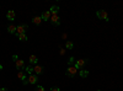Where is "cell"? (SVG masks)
<instances>
[{
  "label": "cell",
  "mask_w": 123,
  "mask_h": 91,
  "mask_svg": "<svg viewBox=\"0 0 123 91\" xmlns=\"http://www.w3.org/2000/svg\"><path fill=\"white\" fill-rule=\"evenodd\" d=\"M59 6H57V5H53V6H50L49 7V12H50V15H58L59 14Z\"/></svg>",
  "instance_id": "4fadbf2b"
},
{
  "label": "cell",
  "mask_w": 123,
  "mask_h": 91,
  "mask_svg": "<svg viewBox=\"0 0 123 91\" xmlns=\"http://www.w3.org/2000/svg\"><path fill=\"white\" fill-rule=\"evenodd\" d=\"M43 72H44V68L42 67V65H35L33 67V73L36 74V75H41V74H43Z\"/></svg>",
  "instance_id": "52a82bcc"
},
{
  "label": "cell",
  "mask_w": 123,
  "mask_h": 91,
  "mask_svg": "<svg viewBox=\"0 0 123 91\" xmlns=\"http://www.w3.org/2000/svg\"><path fill=\"white\" fill-rule=\"evenodd\" d=\"M28 84H31V85H35L37 81H38V75H36V74H32V75H28Z\"/></svg>",
  "instance_id": "ba28073f"
},
{
  "label": "cell",
  "mask_w": 123,
  "mask_h": 91,
  "mask_svg": "<svg viewBox=\"0 0 123 91\" xmlns=\"http://www.w3.org/2000/svg\"><path fill=\"white\" fill-rule=\"evenodd\" d=\"M50 91H60V89H59L58 86H54V87L50 89Z\"/></svg>",
  "instance_id": "603a6c76"
},
{
  "label": "cell",
  "mask_w": 123,
  "mask_h": 91,
  "mask_svg": "<svg viewBox=\"0 0 123 91\" xmlns=\"http://www.w3.org/2000/svg\"><path fill=\"white\" fill-rule=\"evenodd\" d=\"M97 91H101V90H97Z\"/></svg>",
  "instance_id": "4316f807"
},
{
  "label": "cell",
  "mask_w": 123,
  "mask_h": 91,
  "mask_svg": "<svg viewBox=\"0 0 123 91\" xmlns=\"http://www.w3.org/2000/svg\"><path fill=\"white\" fill-rule=\"evenodd\" d=\"M28 62H30V65H37V63H38V57L35 55V54H31L30 58H28Z\"/></svg>",
  "instance_id": "30bf717a"
},
{
  "label": "cell",
  "mask_w": 123,
  "mask_h": 91,
  "mask_svg": "<svg viewBox=\"0 0 123 91\" xmlns=\"http://www.w3.org/2000/svg\"><path fill=\"white\" fill-rule=\"evenodd\" d=\"M36 91H46V89L43 86H37L36 87Z\"/></svg>",
  "instance_id": "44dd1931"
},
{
  "label": "cell",
  "mask_w": 123,
  "mask_h": 91,
  "mask_svg": "<svg viewBox=\"0 0 123 91\" xmlns=\"http://www.w3.org/2000/svg\"><path fill=\"white\" fill-rule=\"evenodd\" d=\"M59 54H60V55H64V54H65V49L60 47V50H59Z\"/></svg>",
  "instance_id": "7402d4cb"
},
{
  "label": "cell",
  "mask_w": 123,
  "mask_h": 91,
  "mask_svg": "<svg viewBox=\"0 0 123 91\" xmlns=\"http://www.w3.org/2000/svg\"><path fill=\"white\" fill-rule=\"evenodd\" d=\"M1 69H3V65H1V64H0V70H1Z\"/></svg>",
  "instance_id": "484cf974"
},
{
  "label": "cell",
  "mask_w": 123,
  "mask_h": 91,
  "mask_svg": "<svg viewBox=\"0 0 123 91\" xmlns=\"http://www.w3.org/2000/svg\"><path fill=\"white\" fill-rule=\"evenodd\" d=\"M75 62H76V59H75L74 57H70V58L68 59V65H69V67H73V65L75 64Z\"/></svg>",
  "instance_id": "d6986e66"
},
{
  "label": "cell",
  "mask_w": 123,
  "mask_h": 91,
  "mask_svg": "<svg viewBox=\"0 0 123 91\" xmlns=\"http://www.w3.org/2000/svg\"><path fill=\"white\" fill-rule=\"evenodd\" d=\"M16 17V12L14 11V10H9V11L6 12V18L9 20V21H14Z\"/></svg>",
  "instance_id": "9c48e42d"
},
{
  "label": "cell",
  "mask_w": 123,
  "mask_h": 91,
  "mask_svg": "<svg viewBox=\"0 0 123 91\" xmlns=\"http://www.w3.org/2000/svg\"><path fill=\"white\" fill-rule=\"evenodd\" d=\"M17 59H18V57H17L16 54H15V55H12V60H14V62H16Z\"/></svg>",
  "instance_id": "cb8c5ba5"
},
{
  "label": "cell",
  "mask_w": 123,
  "mask_h": 91,
  "mask_svg": "<svg viewBox=\"0 0 123 91\" xmlns=\"http://www.w3.org/2000/svg\"><path fill=\"white\" fill-rule=\"evenodd\" d=\"M50 12H49V10H46V11H43V14L41 15V17H42V20L43 21H49L50 20Z\"/></svg>",
  "instance_id": "7c38bea8"
},
{
  "label": "cell",
  "mask_w": 123,
  "mask_h": 91,
  "mask_svg": "<svg viewBox=\"0 0 123 91\" xmlns=\"http://www.w3.org/2000/svg\"><path fill=\"white\" fill-rule=\"evenodd\" d=\"M0 91H9L6 87H0Z\"/></svg>",
  "instance_id": "d4e9b609"
},
{
  "label": "cell",
  "mask_w": 123,
  "mask_h": 91,
  "mask_svg": "<svg viewBox=\"0 0 123 91\" xmlns=\"http://www.w3.org/2000/svg\"><path fill=\"white\" fill-rule=\"evenodd\" d=\"M86 63H87V59H76L74 67H75L78 70H81V69H84V67H85Z\"/></svg>",
  "instance_id": "3957f363"
},
{
  "label": "cell",
  "mask_w": 123,
  "mask_h": 91,
  "mask_svg": "<svg viewBox=\"0 0 123 91\" xmlns=\"http://www.w3.org/2000/svg\"><path fill=\"white\" fill-rule=\"evenodd\" d=\"M89 70H86V69H81V70H79V76L80 78H87L89 76Z\"/></svg>",
  "instance_id": "9a60e30c"
},
{
  "label": "cell",
  "mask_w": 123,
  "mask_h": 91,
  "mask_svg": "<svg viewBox=\"0 0 123 91\" xmlns=\"http://www.w3.org/2000/svg\"><path fill=\"white\" fill-rule=\"evenodd\" d=\"M16 37L20 39V41H22V42H26L27 41V36H26V33H22V35H16Z\"/></svg>",
  "instance_id": "ac0fdd59"
},
{
  "label": "cell",
  "mask_w": 123,
  "mask_h": 91,
  "mask_svg": "<svg viewBox=\"0 0 123 91\" xmlns=\"http://www.w3.org/2000/svg\"><path fill=\"white\" fill-rule=\"evenodd\" d=\"M16 27L17 26H15V25H9L7 26V32L10 35H15L16 33Z\"/></svg>",
  "instance_id": "5bb4252c"
},
{
  "label": "cell",
  "mask_w": 123,
  "mask_h": 91,
  "mask_svg": "<svg viewBox=\"0 0 123 91\" xmlns=\"http://www.w3.org/2000/svg\"><path fill=\"white\" fill-rule=\"evenodd\" d=\"M65 48L67 49H73L74 48V43L71 42V41H67L65 42Z\"/></svg>",
  "instance_id": "ffe728a7"
},
{
  "label": "cell",
  "mask_w": 123,
  "mask_h": 91,
  "mask_svg": "<svg viewBox=\"0 0 123 91\" xmlns=\"http://www.w3.org/2000/svg\"><path fill=\"white\" fill-rule=\"evenodd\" d=\"M78 74V69L73 65V67H68V69L65 70V75L69 78H74Z\"/></svg>",
  "instance_id": "7a4b0ae2"
},
{
  "label": "cell",
  "mask_w": 123,
  "mask_h": 91,
  "mask_svg": "<svg viewBox=\"0 0 123 91\" xmlns=\"http://www.w3.org/2000/svg\"><path fill=\"white\" fill-rule=\"evenodd\" d=\"M25 73L27 75H32L33 74V67L32 65H26L25 67Z\"/></svg>",
  "instance_id": "2e32d148"
},
{
  "label": "cell",
  "mask_w": 123,
  "mask_h": 91,
  "mask_svg": "<svg viewBox=\"0 0 123 91\" xmlns=\"http://www.w3.org/2000/svg\"><path fill=\"white\" fill-rule=\"evenodd\" d=\"M27 28H28V26H27L26 24L17 26V27H16V33H15V36H16V35H22V33H26Z\"/></svg>",
  "instance_id": "5b68a950"
},
{
  "label": "cell",
  "mask_w": 123,
  "mask_h": 91,
  "mask_svg": "<svg viewBox=\"0 0 123 91\" xmlns=\"http://www.w3.org/2000/svg\"><path fill=\"white\" fill-rule=\"evenodd\" d=\"M49 21L52 22L53 26H59L60 25V17H59V15H52Z\"/></svg>",
  "instance_id": "8992f818"
},
{
  "label": "cell",
  "mask_w": 123,
  "mask_h": 91,
  "mask_svg": "<svg viewBox=\"0 0 123 91\" xmlns=\"http://www.w3.org/2000/svg\"><path fill=\"white\" fill-rule=\"evenodd\" d=\"M42 17L41 16H35L33 18H32V24H35V25H39V24H42Z\"/></svg>",
  "instance_id": "e0dca14e"
},
{
  "label": "cell",
  "mask_w": 123,
  "mask_h": 91,
  "mask_svg": "<svg viewBox=\"0 0 123 91\" xmlns=\"http://www.w3.org/2000/svg\"><path fill=\"white\" fill-rule=\"evenodd\" d=\"M15 67H16V69H25V62H24V59H17L16 62H15Z\"/></svg>",
  "instance_id": "8fae6325"
},
{
  "label": "cell",
  "mask_w": 123,
  "mask_h": 91,
  "mask_svg": "<svg viewBox=\"0 0 123 91\" xmlns=\"http://www.w3.org/2000/svg\"><path fill=\"white\" fill-rule=\"evenodd\" d=\"M17 78H18L20 80H21L24 85H28V79H27L28 76H27L24 72H21V70H20V72L17 73Z\"/></svg>",
  "instance_id": "277c9868"
},
{
  "label": "cell",
  "mask_w": 123,
  "mask_h": 91,
  "mask_svg": "<svg viewBox=\"0 0 123 91\" xmlns=\"http://www.w3.org/2000/svg\"><path fill=\"white\" fill-rule=\"evenodd\" d=\"M96 16L100 18V20H104V21H110V16H108V12L106 10H97L96 11Z\"/></svg>",
  "instance_id": "6da1fadb"
}]
</instances>
